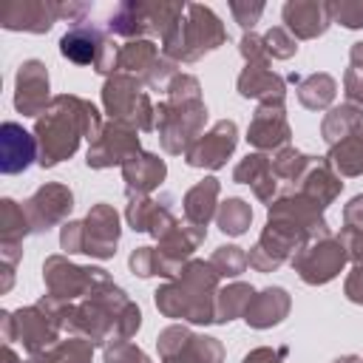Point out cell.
I'll use <instances>...</instances> for the list:
<instances>
[{"instance_id":"1","label":"cell","mask_w":363,"mask_h":363,"mask_svg":"<svg viewBox=\"0 0 363 363\" xmlns=\"http://www.w3.org/2000/svg\"><path fill=\"white\" fill-rule=\"evenodd\" d=\"M315 201L301 196L298 190H284L269 207L267 221L258 235V241L250 247V267L255 272H275L281 264H286L303 244L315 238L332 235V227Z\"/></svg>"},{"instance_id":"2","label":"cell","mask_w":363,"mask_h":363,"mask_svg":"<svg viewBox=\"0 0 363 363\" xmlns=\"http://www.w3.org/2000/svg\"><path fill=\"white\" fill-rule=\"evenodd\" d=\"M105 122L99 108L77 94H57L51 105L37 116L34 122V136L40 147V167H57L60 162L71 159L79 150V142L88 139L96 142L102 133Z\"/></svg>"},{"instance_id":"3","label":"cell","mask_w":363,"mask_h":363,"mask_svg":"<svg viewBox=\"0 0 363 363\" xmlns=\"http://www.w3.org/2000/svg\"><path fill=\"white\" fill-rule=\"evenodd\" d=\"M142 329V309L139 303L119 286L105 284L85 295L82 301L71 303L65 318V332L91 340L94 346H111L130 340Z\"/></svg>"},{"instance_id":"4","label":"cell","mask_w":363,"mask_h":363,"mask_svg":"<svg viewBox=\"0 0 363 363\" xmlns=\"http://www.w3.org/2000/svg\"><path fill=\"white\" fill-rule=\"evenodd\" d=\"M218 289H221V275L213 269V264L201 258H190L173 281H164L153 292V303L170 320L207 326L216 323Z\"/></svg>"},{"instance_id":"5","label":"cell","mask_w":363,"mask_h":363,"mask_svg":"<svg viewBox=\"0 0 363 363\" xmlns=\"http://www.w3.org/2000/svg\"><path fill=\"white\" fill-rule=\"evenodd\" d=\"M207 105L201 96V82L193 74L179 71V77L164 91V99L156 105V133L159 145L170 156H184L187 147L204 133Z\"/></svg>"},{"instance_id":"6","label":"cell","mask_w":363,"mask_h":363,"mask_svg":"<svg viewBox=\"0 0 363 363\" xmlns=\"http://www.w3.org/2000/svg\"><path fill=\"white\" fill-rule=\"evenodd\" d=\"M204 238H207L204 227H196V224L179 218V224L167 235H162L156 241V247H150V244L136 247L128 255V269L136 278H167V281H173L182 272V267L193 258V252L204 244Z\"/></svg>"},{"instance_id":"7","label":"cell","mask_w":363,"mask_h":363,"mask_svg":"<svg viewBox=\"0 0 363 363\" xmlns=\"http://www.w3.org/2000/svg\"><path fill=\"white\" fill-rule=\"evenodd\" d=\"M187 3H164V0H122L105 20L111 37L128 40H150L159 37L164 43L176 26L182 23Z\"/></svg>"},{"instance_id":"8","label":"cell","mask_w":363,"mask_h":363,"mask_svg":"<svg viewBox=\"0 0 363 363\" xmlns=\"http://www.w3.org/2000/svg\"><path fill=\"white\" fill-rule=\"evenodd\" d=\"M227 43V28L221 17L201 3H187V11L176 31L162 43V54L173 62H199L204 54H213Z\"/></svg>"},{"instance_id":"9","label":"cell","mask_w":363,"mask_h":363,"mask_svg":"<svg viewBox=\"0 0 363 363\" xmlns=\"http://www.w3.org/2000/svg\"><path fill=\"white\" fill-rule=\"evenodd\" d=\"M102 108L108 119L133 125L139 133L156 130V105L145 82L133 74H113L102 82Z\"/></svg>"},{"instance_id":"10","label":"cell","mask_w":363,"mask_h":363,"mask_svg":"<svg viewBox=\"0 0 363 363\" xmlns=\"http://www.w3.org/2000/svg\"><path fill=\"white\" fill-rule=\"evenodd\" d=\"M111 272L105 267H94V264H74L65 252L48 255L43 261V284L45 292L54 295L62 303H77L85 295H91L94 289L111 284Z\"/></svg>"},{"instance_id":"11","label":"cell","mask_w":363,"mask_h":363,"mask_svg":"<svg viewBox=\"0 0 363 363\" xmlns=\"http://www.w3.org/2000/svg\"><path fill=\"white\" fill-rule=\"evenodd\" d=\"M60 54L74 65H88L105 79L116 74L119 45L108 34V28H99L96 23H79L71 26L60 37Z\"/></svg>"},{"instance_id":"12","label":"cell","mask_w":363,"mask_h":363,"mask_svg":"<svg viewBox=\"0 0 363 363\" xmlns=\"http://www.w3.org/2000/svg\"><path fill=\"white\" fill-rule=\"evenodd\" d=\"M159 363H224V343L193 332L187 323H170L156 335Z\"/></svg>"},{"instance_id":"13","label":"cell","mask_w":363,"mask_h":363,"mask_svg":"<svg viewBox=\"0 0 363 363\" xmlns=\"http://www.w3.org/2000/svg\"><path fill=\"white\" fill-rule=\"evenodd\" d=\"M292 269L298 272V278L309 286H323L329 281H335L343 267L349 264L343 244L337 241V235H326V238H315L309 244H303L292 258H289Z\"/></svg>"},{"instance_id":"14","label":"cell","mask_w":363,"mask_h":363,"mask_svg":"<svg viewBox=\"0 0 363 363\" xmlns=\"http://www.w3.org/2000/svg\"><path fill=\"white\" fill-rule=\"evenodd\" d=\"M142 153V139L139 130L133 125L108 119L102 133L96 136V142L88 145L85 153V164L91 170H108V167H122L130 156Z\"/></svg>"},{"instance_id":"15","label":"cell","mask_w":363,"mask_h":363,"mask_svg":"<svg viewBox=\"0 0 363 363\" xmlns=\"http://www.w3.org/2000/svg\"><path fill=\"white\" fill-rule=\"evenodd\" d=\"M23 210L31 224V233L43 235L51 227H62L65 221H71L68 216L74 210V190L62 182H45L23 201Z\"/></svg>"},{"instance_id":"16","label":"cell","mask_w":363,"mask_h":363,"mask_svg":"<svg viewBox=\"0 0 363 363\" xmlns=\"http://www.w3.org/2000/svg\"><path fill=\"white\" fill-rule=\"evenodd\" d=\"M119 238H122V224L116 207L108 201L91 204V210L82 218V255L108 261L116 255Z\"/></svg>"},{"instance_id":"17","label":"cell","mask_w":363,"mask_h":363,"mask_svg":"<svg viewBox=\"0 0 363 363\" xmlns=\"http://www.w3.org/2000/svg\"><path fill=\"white\" fill-rule=\"evenodd\" d=\"M128 204H125V221L133 233H147L150 238H162L167 235L179 218L173 213V199L167 193L162 196H142V193H125Z\"/></svg>"},{"instance_id":"18","label":"cell","mask_w":363,"mask_h":363,"mask_svg":"<svg viewBox=\"0 0 363 363\" xmlns=\"http://www.w3.org/2000/svg\"><path fill=\"white\" fill-rule=\"evenodd\" d=\"M62 323L57 318H51L40 303L31 306H20L11 312V335L17 343H23V349L28 354H40L45 349H51L54 343L62 340Z\"/></svg>"},{"instance_id":"19","label":"cell","mask_w":363,"mask_h":363,"mask_svg":"<svg viewBox=\"0 0 363 363\" xmlns=\"http://www.w3.org/2000/svg\"><path fill=\"white\" fill-rule=\"evenodd\" d=\"M235 145H238V125L233 119H218L187 147L184 162L187 167L196 170H221L227 159L235 153Z\"/></svg>"},{"instance_id":"20","label":"cell","mask_w":363,"mask_h":363,"mask_svg":"<svg viewBox=\"0 0 363 363\" xmlns=\"http://www.w3.org/2000/svg\"><path fill=\"white\" fill-rule=\"evenodd\" d=\"M51 79L48 65L37 57L23 60L14 74V111L23 116H40L51 105Z\"/></svg>"},{"instance_id":"21","label":"cell","mask_w":363,"mask_h":363,"mask_svg":"<svg viewBox=\"0 0 363 363\" xmlns=\"http://www.w3.org/2000/svg\"><path fill=\"white\" fill-rule=\"evenodd\" d=\"M289 139H292V128L286 119V102H258L247 125V142L261 153H275L286 147Z\"/></svg>"},{"instance_id":"22","label":"cell","mask_w":363,"mask_h":363,"mask_svg":"<svg viewBox=\"0 0 363 363\" xmlns=\"http://www.w3.org/2000/svg\"><path fill=\"white\" fill-rule=\"evenodd\" d=\"M60 23V0H11L0 11V26L6 31L45 34Z\"/></svg>"},{"instance_id":"23","label":"cell","mask_w":363,"mask_h":363,"mask_svg":"<svg viewBox=\"0 0 363 363\" xmlns=\"http://www.w3.org/2000/svg\"><path fill=\"white\" fill-rule=\"evenodd\" d=\"M281 20L295 40H318L332 26L329 0H286L281 6Z\"/></svg>"},{"instance_id":"24","label":"cell","mask_w":363,"mask_h":363,"mask_svg":"<svg viewBox=\"0 0 363 363\" xmlns=\"http://www.w3.org/2000/svg\"><path fill=\"white\" fill-rule=\"evenodd\" d=\"M34 162H40L37 136L28 133L20 122H3L0 125V173L20 176Z\"/></svg>"},{"instance_id":"25","label":"cell","mask_w":363,"mask_h":363,"mask_svg":"<svg viewBox=\"0 0 363 363\" xmlns=\"http://www.w3.org/2000/svg\"><path fill=\"white\" fill-rule=\"evenodd\" d=\"M233 182L250 184V190L255 193V199L264 201L267 207L281 196V182H278V176L272 170V153H261V150L247 153L233 167Z\"/></svg>"},{"instance_id":"26","label":"cell","mask_w":363,"mask_h":363,"mask_svg":"<svg viewBox=\"0 0 363 363\" xmlns=\"http://www.w3.org/2000/svg\"><path fill=\"white\" fill-rule=\"evenodd\" d=\"M235 91L244 99L258 102H286V79L269 65V62H244Z\"/></svg>"},{"instance_id":"27","label":"cell","mask_w":363,"mask_h":363,"mask_svg":"<svg viewBox=\"0 0 363 363\" xmlns=\"http://www.w3.org/2000/svg\"><path fill=\"white\" fill-rule=\"evenodd\" d=\"M34 235L26 210L14 199H0V264L17 267L23 258V241Z\"/></svg>"},{"instance_id":"28","label":"cell","mask_w":363,"mask_h":363,"mask_svg":"<svg viewBox=\"0 0 363 363\" xmlns=\"http://www.w3.org/2000/svg\"><path fill=\"white\" fill-rule=\"evenodd\" d=\"M289 309H292V295L284 286H264V289H255L244 312V323L250 329H272L284 323Z\"/></svg>"},{"instance_id":"29","label":"cell","mask_w":363,"mask_h":363,"mask_svg":"<svg viewBox=\"0 0 363 363\" xmlns=\"http://www.w3.org/2000/svg\"><path fill=\"white\" fill-rule=\"evenodd\" d=\"M122 182H125V193H142V196H153V190L164 182L167 176V162L150 150H142L136 156H130L122 167Z\"/></svg>"},{"instance_id":"30","label":"cell","mask_w":363,"mask_h":363,"mask_svg":"<svg viewBox=\"0 0 363 363\" xmlns=\"http://www.w3.org/2000/svg\"><path fill=\"white\" fill-rule=\"evenodd\" d=\"M289 190H298L301 196H306L309 201H315L320 210H326L343 190V182L340 176L335 173V167L329 164L326 156H315V162L309 164V170L303 173V179L289 187Z\"/></svg>"},{"instance_id":"31","label":"cell","mask_w":363,"mask_h":363,"mask_svg":"<svg viewBox=\"0 0 363 363\" xmlns=\"http://www.w3.org/2000/svg\"><path fill=\"white\" fill-rule=\"evenodd\" d=\"M218 193H221V182L216 176H204L201 182H196L184 199H182V213H184V221L196 224V227H204L216 218V210H218Z\"/></svg>"},{"instance_id":"32","label":"cell","mask_w":363,"mask_h":363,"mask_svg":"<svg viewBox=\"0 0 363 363\" xmlns=\"http://www.w3.org/2000/svg\"><path fill=\"white\" fill-rule=\"evenodd\" d=\"M295 96L306 111H329L337 96V82L326 71H315L309 77H301L295 85Z\"/></svg>"},{"instance_id":"33","label":"cell","mask_w":363,"mask_h":363,"mask_svg":"<svg viewBox=\"0 0 363 363\" xmlns=\"http://www.w3.org/2000/svg\"><path fill=\"white\" fill-rule=\"evenodd\" d=\"M159 57H162V45H156L153 40H128L119 45L116 74H133L142 79L156 65Z\"/></svg>"},{"instance_id":"34","label":"cell","mask_w":363,"mask_h":363,"mask_svg":"<svg viewBox=\"0 0 363 363\" xmlns=\"http://www.w3.org/2000/svg\"><path fill=\"white\" fill-rule=\"evenodd\" d=\"M357 128H363V111L349 105V102H340V105H332L326 113H323V122H320V136L323 142L332 147L337 142H343L349 133H354Z\"/></svg>"},{"instance_id":"35","label":"cell","mask_w":363,"mask_h":363,"mask_svg":"<svg viewBox=\"0 0 363 363\" xmlns=\"http://www.w3.org/2000/svg\"><path fill=\"white\" fill-rule=\"evenodd\" d=\"M329 164L335 167V173L340 179H354L363 176V128H357L354 133H349L343 142L332 145L326 153Z\"/></svg>"},{"instance_id":"36","label":"cell","mask_w":363,"mask_h":363,"mask_svg":"<svg viewBox=\"0 0 363 363\" xmlns=\"http://www.w3.org/2000/svg\"><path fill=\"white\" fill-rule=\"evenodd\" d=\"M94 343L77 335L62 337L60 343H54L51 349L40 352V354H28L26 363H91L94 360Z\"/></svg>"},{"instance_id":"37","label":"cell","mask_w":363,"mask_h":363,"mask_svg":"<svg viewBox=\"0 0 363 363\" xmlns=\"http://www.w3.org/2000/svg\"><path fill=\"white\" fill-rule=\"evenodd\" d=\"M252 295H255V289L244 281H233V284L221 286L216 295V323L224 326V323H233L235 318H244Z\"/></svg>"},{"instance_id":"38","label":"cell","mask_w":363,"mask_h":363,"mask_svg":"<svg viewBox=\"0 0 363 363\" xmlns=\"http://www.w3.org/2000/svg\"><path fill=\"white\" fill-rule=\"evenodd\" d=\"M216 224H218V230H221L224 235L238 238V235H244V233L250 230V224H252V207H250L244 199L230 196V199H224V201L218 204V210H216Z\"/></svg>"},{"instance_id":"39","label":"cell","mask_w":363,"mask_h":363,"mask_svg":"<svg viewBox=\"0 0 363 363\" xmlns=\"http://www.w3.org/2000/svg\"><path fill=\"white\" fill-rule=\"evenodd\" d=\"M312 162H315V156H309V153H303V150H298L292 145H286V147L272 153V170H275L278 182H286L289 187H295L303 179V173L309 170Z\"/></svg>"},{"instance_id":"40","label":"cell","mask_w":363,"mask_h":363,"mask_svg":"<svg viewBox=\"0 0 363 363\" xmlns=\"http://www.w3.org/2000/svg\"><path fill=\"white\" fill-rule=\"evenodd\" d=\"M207 261L213 264V269H216L221 278H238V275L250 267L247 252H244L238 244H221V247H216Z\"/></svg>"},{"instance_id":"41","label":"cell","mask_w":363,"mask_h":363,"mask_svg":"<svg viewBox=\"0 0 363 363\" xmlns=\"http://www.w3.org/2000/svg\"><path fill=\"white\" fill-rule=\"evenodd\" d=\"M264 48L269 60H292L298 54V40L284 26H272L264 34Z\"/></svg>"},{"instance_id":"42","label":"cell","mask_w":363,"mask_h":363,"mask_svg":"<svg viewBox=\"0 0 363 363\" xmlns=\"http://www.w3.org/2000/svg\"><path fill=\"white\" fill-rule=\"evenodd\" d=\"M329 14H332V23L349 31L363 28V0H329Z\"/></svg>"},{"instance_id":"43","label":"cell","mask_w":363,"mask_h":363,"mask_svg":"<svg viewBox=\"0 0 363 363\" xmlns=\"http://www.w3.org/2000/svg\"><path fill=\"white\" fill-rule=\"evenodd\" d=\"M102 363H153L136 343L122 340V343H111L102 349Z\"/></svg>"},{"instance_id":"44","label":"cell","mask_w":363,"mask_h":363,"mask_svg":"<svg viewBox=\"0 0 363 363\" xmlns=\"http://www.w3.org/2000/svg\"><path fill=\"white\" fill-rule=\"evenodd\" d=\"M230 14H233V20L244 28V34L247 31H252L255 28V23L261 20V14H264V3H250V0H230Z\"/></svg>"},{"instance_id":"45","label":"cell","mask_w":363,"mask_h":363,"mask_svg":"<svg viewBox=\"0 0 363 363\" xmlns=\"http://www.w3.org/2000/svg\"><path fill=\"white\" fill-rule=\"evenodd\" d=\"M238 54L244 57V62H269L267 48H264V34H255V31L241 34V40H238Z\"/></svg>"},{"instance_id":"46","label":"cell","mask_w":363,"mask_h":363,"mask_svg":"<svg viewBox=\"0 0 363 363\" xmlns=\"http://www.w3.org/2000/svg\"><path fill=\"white\" fill-rule=\"evenodd\" d=\"M337 241L343 244L346 250V258L352 264H363V227H340L337 233Z\"/></svg>"},{"instance_id":"47","label":"cell","mask_w":363,"mask_h":363,"mask_svg":"<svg viewBox=\"0 0 363 363\" xmlns=\"http://www.w3.org/2000/svg\"><path fill=\"white\" fill-rule=\"evenodd\" d=\"M60 250L65 255H82V218H71L60 227Z\"/></svg>"},{"instance_id":"48","label":"cell","mask_w":363,"mask_h":363,"mask_svg":"<svg viewBox=\"0 0 363 363\" xmlns=\"http://www.w3.org/2000/svg\"><path fill=\"white\" fill-rule=\"evenodd\" d=\"M343 94H346L349 105L363 111V71H357L352 65L346 68V74H343Z\"/></svg>"},{"instance_id":"49","label":"cell","mask_w":363,"mask_h":363,"mask_svg":"<svg viewBox=\"0 0 363 363\" xmlns=\"http://www.w3.org/2000/svg\"><path fill=\"white\" fill-rule=\"evenodd\" d=\"M286 354H289L286 346H278V349H272V346H258V349H250V352L241 357V363H286Z\"/></svg>"},{"instance_id":"50","label":"cell","mask_w":363,"mask_h":363,"mask_svg":"<svg viewBox=\"0 0 363 363\" xmlns=\"http://www.w3.org/2000/svg\"><path fill=\"white\" fill-rule=\"evenodd\" d=\"M91 3H85V0H60V20H65V23H71V26H79V23H85V17L91 14Z\"/></svg>"},{"instance_id":"51","label":"cell","mask_w":363,"mask_h":363,"mask_svg":"<svg viewBox=\"0 0 363 363\" xmlns=\"http://www.w3.org/2000/svg\"><path fill=\"white\" fill-rule=\"evenodd\" d=\"M343 295L352 303L363 306V264H352V269H349V275L343 281Z\"/></svg>"},{"instance_id":"52","label":"cell","mask_w":363,"mask_h":363,"mask_svg":"<svg viewBox=\"0 0 363 363\" xmlns=\"http://www.w3.org/2000/svg\"><path fill=\"white\" fill-rule=\"evenodd\" d=\"M343 224L346 227H363V193L352 196L343 204Z\"/></svg>"},{"instance_id":"53","label":"cell","mask_w":363,"mask_h":363,"mask_svg":"<svg viewBox=\"0 0 363 363\" xmlns=\"http://www.w3.org/2000/svg\"><path fill=\"white\" fill-rule=\"evenodd\" d=\"M0 335H3V343H14V335H11V312L9 309L0 312Z\"/></svg>"},{"instance_id":"54","label":"cell","mask_w":363,"mask_h":363,"mask_svg":"<svg viewBox=\"0 0 363 363\" xmlns=\"http://www.w3.org/2000/svg\"><path fill=\"white\" fill-rule=\"evenodd\" d=\"M14 269H17V267H11V264H0V272H3V281H0V295H6V292L11 289V284H14Z\"/></svg>"},{"instance_id":"55","label":"cell","mask_w":363,"mask_h":363,"mask_svg":"<svg viewBox=\"0 0 363 363\" xmlns=\"http://www.w3.org/2000/svg\"><path fill=\"white\" fill-rule=\"evenodd\" d=\"M349 65L357 68V71H363V40L360 43H352V48H349Z\"/></svg>"},{"instance_id":"56","label":"cell","mask_w":363,"mask_h":363,"mask_svg":"<svg viewBox=\"0 0 363 363\" xmlns=\"http://www.w3.org/2000/svg\"><path fill=\"white\" fill-rule=\"evenodd\" d=\"M0 363H23L20 354L11 349V343H3V352H0Z\"/></svg>"},{"instance_id":"57","label":"cell","mask_w":363,"mask_h":363,"mask_svg":"<svg viewBox=\"0 0 363 363\" xmlns=\"http://www.w3.org/2000/svg\"><path fill=\"white\" fill-rule=\"evenodd\" d=\"M332 363H360V357H357V354H340V357H335Z\"/></svg>"},{"instance_id":"58","label":"cell","mask_w":363,"mask_h":363,"mask_svg":"<svg viewBox=\"0 0 363 363\" xmlns=\"http://www.w3.org/2000/svg\"><path fill=\"white\" fill-rule=\"evenodd\" d=\"M360 363H363V360H360Z\"/></svg>"}]
</instances>
